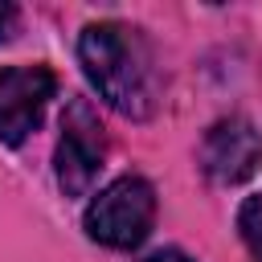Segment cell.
I'll use <instances>...</instances> for the list:
<instances>
[{
    "instance_id": "7a4b0ae2",
    "label": "cell",
    "mask_w": 262,
    "mask_h": 262,
    "mask_svg": "<svg viewBox=\"0 0 262 262\" xmlns=\"http://www.w3.org/2000/svg\"><path fill=\"white\" fill-rule=\"evenodd\" d=\"M156 221V188L143 176H119L106 188H98V196L86 205V233L98 246L111 250H131L151 233Z\"/></svg>"
},
{
    "instance_id": "3957f363",
    "label": "cell",
    "mask_w": 262,
    "mask_h": 262,
    "mask_svg": "<svg viewBox=\"0 0 262 262\" xmlns=\"http://www.w3.org/2000/svg\"><path fill=\"white\" fill-rule=\"evenodd\" d=\"M106 164V131L98 123V111L86 98H70L61 115V139L53 156V172L66 196H86Z\"/></svg>"
},
{
    "instance_id": "277c9868",
    "label": "cell",
    "mask_w": 262,
    "mask_h": 262,
    "mask_svg": "<svg viewBox=\"0 0 262 262\" xmlns=\"http://www.w3.org/2000/svg\"><path fill=\"white\" fill-rule=\"evenodd\" d=\"M57 94V78L49 66H8L0 70V143H25L49 98Z\"/></svg>"
},
{
    "instance_id": "8992f818",
    "label": "cell",
    "mask_w": 262,
    "mask_h": 262,
    "mask_svg": "<svg viewBox=\"0 0 262 262\" xmlns=\"http://www.w3.org/2000/svg\"><path fill=\"white\" fill-rule=\"evenodd\" d=\"M237 233H242L246 250L262 262V192L242 201V209H237Z\"/></svg>"
},
{
    "instance_id": "6da1fadb",
    "label": "cell",
    "mask_w": 262,
    "mask_h": 262,
    "mask_svg": "<svg viewBox=\"0 0 262 262\" xmlns=\"http://www.w3.org/2000/svg\"><path fill=\"white\" fill-rule=\"evenodd\" d=\"M78 61L106 106H115L127 119L151 115L156 74H151V53H147L139 29L119 25V20L86 25L78 37Z\"/></svg>"
},
{
    "instance_id": "52a82bcc",
    "label": "cell",
    "mask_w": 262,
    "mask_h": 262,
    "mask_svg": "<svg viewBox=\"0 0 262 262\" xmlns=\"http://www.w3.org/2000/svg\"><path fill=\"white\" fill-rule=\"evenodd\" d=\"M16 33V8L12 4H0V41H8Z\"/></svg>"
},
{
    "instance_id": "ba28073f",
    "label": "cell",
    "mask_w": 262,
    "mask_h": 262,
    "mask_svg": "<svg viewBox=\"0 0 262 262\" xmlns=\"http://www.w3.org/2000/svg\"><path fill=\"white\" fill-rule=\"evenodd\" d=\"M139 262H192V258L180 254V250H156V254H147V258H139Z\"/></svg>"
},
{
    "instance_id": "5b68a950",
    "label": "cell",
    "mask_w": 262,
    "mask_h": 262,
    "mask_svg": "<svg viewBox=\"0 0 262 262\" xmlns=\"http://www.w3.org/2000/svg\"><path fill=\"white\" fill-rule=\"evenodd\" d=\"M262 164V135L250 119H217L201 139V168L217 184H242Z\"/></svg>"
}]
</instances>
